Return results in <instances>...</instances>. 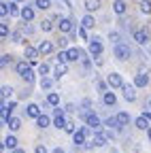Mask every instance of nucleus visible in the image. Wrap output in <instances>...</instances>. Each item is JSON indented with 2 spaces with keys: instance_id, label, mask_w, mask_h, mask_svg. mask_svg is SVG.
Wrapping results in <instances>:
<instances>
[{
  "instance_id": "1",
  "label": "nucleus",
  "mask_w": 151,
  "mask_h": 153,
  "mask_svg": "<svg viewBox=\"0 0 151 153\" xmlns=\"http://www.w3.org/2000/svg\"><path fill=\"white\" fill-rule=\"evenodd\" d=\"M113 53H115V57H117L119 62L130 60V47L123 45V43H117V45H115V51H113Z\"/></svg>"
},
{
  "instance_id": "2",
  "label": "nucleus",
  "mask_w": 151,
  "mask_h": 153,
  "mask_svg": "<svg viewBox=\"0 0 151 153\" xmlns=\"http://www.w3.org/2000/svg\"><path fill=\"white\" fill-rule=\"evenodd\" d=\"M102 49H104V45H102L100 38H91V41H89V51H91L94 57H98L102 53Z\"/></svg>"
},
{
  "instance_id": "3",
  "label": "nucleus",
  "mask_w": 151,
  "mask_h": 153,
  "mask_svg": "<svg viewBox=\"0 0 151 153\" xmlns=\"http://www.w3.org/2000/svg\"><path fill=\"white\" fill-rule=\"evenodd\" d=\"M26 60L30 62V66H34L36 64V60H39V55H41V51L39 49H36V47H26Z\"/></svg>"
},
{
  "instance_id": "4",
  "label": "nucleus",
  "mask_w": 151,
  "mask_h": 153,
  "mask_svg": "<svg viewBox=\"0 0 151 153\" xmlns=\"http://www.w3.org/2000/svg\"><path fill=\"white\" fill-rule=\"evenodd\" d=\"M85 138H87V128H81V130H74L72 132L74 145H85Z\"/></svg>"
},
{
  "instance_id": "5",
  "label": "nucleus",
  "mask_w": 151,
  "mask_h": 153,
  "mask_svg": "<svg viewBox=\"0 0 151 153\" xmlns=\"http://www.w3.org/2000/svg\"><path fill=\"white\" fill-rule=\"evenodd\" d=\"M106 83H109L111 87L119 89V87L123 85V79H121V74H119V72H111V74H109V79H106Z\"/></svg>"
},
{
  "instance_id": "6",
  "label": "nucleus",
  "mask_w": 151,
  "mask_h": 153,
  "mask_svg": "<svg viewBox=\"0 0 151 153\" xmlns=\"http://www.w3.org/2000/svg\"><path fill=\"white\" fill-rule=\"evenodd\" d=\"M58 28H60V32H62V34H68V32H72V19H68V17H62V19H58Z\"/></svg>"
},
{
  "instance_id": "7",
  "label": "nucleus",
  "mask_w": 151,
  "mask_h": 153,
  "mask_svg": "<svg viewBox=\"0 0 151 153\" xmlns=\"http://www.w3.org/2000/svg\"><path fill=\"white\" fill-rule=\"evenodd\" d=\"M121 91H123V98L128 100V102H134L136 100V89L134 87H132V85H121Z\"/></svg>"
},
{
  "instance_id": "8",
  "label": "nucleus",
  "mask_w": 151,
  "mask_h": 153,
  "mask_svg": "<svg viewBox=\"0 0 151 153\" xmlns=\"http://www.w3.org/2000/svg\"><path fill=\"white\" fill-rule=\"evenodd\" d=\"M109 138H111V136H109L106 132H102V130H96V138H94V147H104Z\"/></svg>"
},
{
  "instance_id": "9",
  "label": "nucleus",
  "mask_w": 151,
  "mask_h": 153,
  "mask_svg": "<svg viewBox=\"0 0 151 153\" xmlns=\"http://www.w3.org/2000/svg\"><path fill=\"white\" fill-rule=\"evenodd\" d=\"M85 123L94 130H100V119H98V115H94V113H87L85 115Z\"/></svg>"
},
{
  "instance_id": "10",
  "label": "nucleus",
  "mask_w": 151,
  "mask_h": 153,
  "mask_svg": "<svg viewBox=\"0 0 151 153\" xmlns=\"http://www.w3.org/2000/svg\"><path fill=\"white\" fill-rule=\"evenodd\" d=\"M134 41H136L138 45H147V43H149L147 30H134Z\"/></svg>"
},
{
  "instance_id": "11",
  "label": "nucleus",
  "mask_w": 151,
  "mask_h": 153,
  "mask_svg": "<svg viewBox=\"0 0 151 153\" xmlns=\"http://www.w3.org/2000/svg\"><path fill=\"white\" fill-rule=\"evenodd\" d=\"M19 15H22V19H24V22H28V24H30L32 19H34V15H36V11H34V7H24Z\"/></svg>"
},
{
  "instance_id": "12",
  "label": "nucleus",
  "mask_w": 151,
  "mask_h": 153,
  "mask_svg": "<svg viewBox=\"0 0 151 153\" xmlns=\"http://www.w3.org/2000/svg\"><path fill=\"white\" fill-rule=\"evenodd\" d=\"M7 126H9V130L17 132V130L22 128V119H19V117H13V115H11V117L7 119Z\"/></svg>"
},
{
  "instance_id": "13",
  "label": "nucleus",
  "mask_w": 151,
  "mask_h": 153,
  "mask_svg": "<svg viewBox=\"0 0 151 153\" xmlns=\"http://www.w3.org/2000/svg\"><path fill=\"white\" fill-rule=\"evenodd\" d=\"M100 7H102L100 0H85V9H87V13H96Z\"/></svg>"
},
{
  "instance_id": "14",
  "label": "nucleus",
  "mask_w": 151,
  "mask_h": 153,
  "mask_svg": "<svg viewBox=\"0 0 151 153\" xmlns=\"http://www.w3.org/2000/svg\"><path fill=\"white\" fill-rule=\"evenodd\" d=\"M147 83H149L147 72H141V74H136V76H134V85H136V87H145Z\"/></svg>"
},
{
  "instance_id": "15",
  "label": "nucleus",
  "mask_w": 151,
  "mask_h": 153,
  "mask_svg": "<svg viewBox=\"0 0 151 153\" xmlns=\"http://www.w3.org/2000/svg\"><path fill=\"white\" fill-rule=\"evenodd\" d=\"M39 51H41L43 55H49V53H53V43H49V41H43V43L39 45Z\"/></svg>"
},
{
  "instance_id": "16",
  "label": "nucleus",
  "mask_w": 151,
  "mask_h": 153,
  "mask_svg": "<svg viewBox=\"0 0 151 153\" xmlns=\"http://www.w3.org/2000/svg\"><path fill=\"white\" fill-rule=\"evenodd\" d=\"M66 72H68V66H66V62H58V66H55V70H53V74L60 79V76H64Z\"/></svg>"
},
{
  "instance_id": "17",
  "label": "nucleus",
  "mask_w": 151,
  "mask_h": 153,
  "mask_svg": "<svg viewBox=\"0 0 151 153\" xmlns=\"http://www.w3.org/2000/svg\"><path fill=\"white\" fill-rule=\"evenodd\" d=\"M79 55H81V51H79V49H74V47L66 49V57H68V62H77V60H79Z\"/></svg>"
},
{
  "instance_id": "18",
  "label": "nucleus",
  "mask_w": 151,
  "mask_h": 153,
  "mask_svg": "<svg viewBox=\"0 0 151 153\" xmlns=\"http://www.w3.org/2000/svg\"><path fill=\"white\" fill-rule=\"evenodd\" d=\"M26 113H28V117L36 119V117H39V115H41V108H39V104H28Z\"/></svg>"
},
{
  "instance_id": "19",
  "label": "nucleus",
  "mask_w": 151,
  "mask_h": 153,
  "mask_svg": "<svg viewBox=\"0 0 151 153\" xmlns=\"http://www.w3.org/2000/svg\"><path fill=\"white\" fill-rule=\"evenodd\" d=\"M81 26H83V28H87V30H91L94 26H96V19H94L91 15H85V17L81 19Z\"/></svg>"
},
{
  "instance_id": "20",
  "label": "nucleus",
  "mask_w": 151,
  "mask_h": 153,
  "mask_svg": "<svg viewBox=\"0 0 151 153\" xmlns=\"http://www.w3.org/2000/svg\"><path fill=\"white\" fill-rule=\"evenodd\" d=\"M113 11H115L117 15H123L126 13V2L123 0H115V2H113Z\"/></svg>"
},
{
  "instance_id": "21",
  "label": "nucleus",
  "mask_w": 151,
  "mask_h": 153,
  "mask_svg": "<svg viewBox=\"0 0 151 153\" xmlns=\"http://www.w3.org/2000/svg\"><path fill=\"white\" fill-rule=\"evenodd\" d=\"M134 126H136L138 130H147V128H149V121H147V117H145V115H141V117H136Z\"/></svg>"
},
{
  "instance_id": "22",
  "label": "nucleus",
  "mask_w": 151,
  "mask_h": 153,
  "mask_svg": "<svg viewBox=\"0 0 151 153\" xmlns=\"http://www.w3.org/2000/svg\"><path fill=\"white\" fill-rule=\"evenodd\" d=\"M49 123H51V119L47 115H39V117H36V126L39 128H49Z\"/></svg>"
},
{
  "instance_id": "23",
  "label": "nucleus",
  "mask_w": 151,
  "mask_h": 153,
  "mask_svg": "<svg viewBox=\"0 0 151 153\" xmlns=\"http://www.w3.org/2000/svg\"><path fill=\"white\" fill-rule=\"evenodd\" d=\"M19 13H22V9H19V2H15V0H13V2H9V15L17 17Z\"/></svg>"
},
{
  "instance_id": "24",
  "label": "nucleus",
  "mask_w": 151,
  "mask_h": 153,
  "mask_svg": "<svg viewBox=\"0 0 151 153\" xmlns=\"http://www.w3.org/2000/svg\"><path fill=\"white\" fill-rule=\"evenodd\" d=\"M115 119H117L119 128H123V126H128V123H130V115H128V113H119Z\"/></svg>"
},
{
  "instance_id": "25",
  "label": "nucleus",
  "mask_w": 151,
  "mask_h": 153,
  "mask_svg": "<svg viewBox=\"0 0 151 153\" xmlns=\"http://www.w3.org/2000/svg\"><path fill=\"white\" fill-rule=\"evenodd\" d=\"M102 100H104V104H106V106H113V104L117 102L115 94H111V91H104V98H102Z\"/></svg>"
},
{
  "instance_id": "26",
  "label": "nucleus",
  "mask_w": 151,
  "mask_h": 153,
  "mask_svg": "<svg viewBox=\"0 0 151 153\" xmlns=\"http://www.w3.org/2000/svg\"><path fill=\"white\" fill-rule=\"evenodd\" d=\"M138 9H141V11H143L145 15H151V0H141Z\"/></svg>"
},
{
  "instance_id": "27",
  "label": "nucleus",
  "mask_w": 151,
  "mask_h": 153,
  "mask_svg": "<svg viewBox=\"0 0 151 153\" xmlns=\"http://www.w3.org/2000/svg\"><path fill=\"white\" fill-rule=\"evenodd\" d=\"M13 96V87L11 85H2L0 87V98H11Z\"/></svg>"
},
{
  "instance_id": "28",
  "label": "nucleus",
  "mask_w": 151,
  "mask_h": 153,
  "mask_svg": "<svg viewBox=\"0 0 151 153\" xmlns=\"http://www.w3.org/2000/svg\"><path fill=\"white\" fill-rule=\"evenodd\" d=\"M4 147H7V149H11V151H13V149L17 147V138L13 136V134H11V136H7V138H4Z\"/></svg>"
},
{
  "instance_id": "29",
  "label": "nucleus",
  "mask_w": 151,
  "mask_h": 153,
  "mask_svg": "<svg viewBox=\"0 0 151 153\" xmlns=\"http://www.w3.org/2000/svg\"><path fill=\"white\" fill-rule=\"evenodd\" d=\"M47 104L58 106V104H60V96H58V94H49V96H47Z\"/></svg>"
},
{
  "instance_id": "30",
  "label": "nucleus",
  "mask_w": 151,
  "mask_h": 153,
  "mask_svg": "<svg viewBox=\"0 0 151 153\" xmlns=\"http://www.w3.org/2000/svg\"><path fill=\"white\" fill-rule=\"evenodd\" d=\"M53 126L64 130V126H66V119H64V115H55V119H53Z\"/></svg>"
},
{
  "instance_id": "31",
  "label": "nucleus",
  "mask_w": 151,
  "mask_h": 153,
  "mask_svg": "<svg viewBox=\"0 0 151 153\" xmlns=\"http://www.w3.org/2000/svg\"><path fill=\"white\" fill-rule=\"evenodd\" d=\"M36 9H43V11L51 9V0H36Z\"/></svg>"
},
{
  "instance_id": "32",
  "label": "nucleus",
  "mask_w": 151,
  "mask_h": 153,
  "mask_svg": "<svg viewBox=\"0 0 151 153\" xmlns=\"http://www.w3.org/2000/svg\"><path fill=\"white\" fill-rule=\"evenodd\" d=\"M22 79H24L26 83H32V81H34V72H32V70L28 68L26 72H22Z\"/></svg>"
},
{
  "instance_id": "33",
  "label": "nucleus",
  "mask_w": 151,
  "mask_h": 153,
  "mask_svg": "<svg viewBox=\"0 0 151 153\" xmlns=\"http://www.w3.org/2000/svg\"><path fill=\"white\" fill-rule=\"evenodd\" d=\"M9 34H11V28L7 24H0V38H7Z\"/></svg>"
},
{
  "instance_id": "34",
  "label": "nucleus",
  "mask_w": 151,
  "mask_h": 153,
  "mask_svg": "<svg viewBox=\"0 0 151 153\" xmlns=\"http://www.w3.org/2000/svg\"><path fill=\"white\" fill-rule=\"evenodd\" d=\"M41 28H43L45 32H51V30H53V19H45V22L41 24Z\"/></svg>"
},
{
  "instance_id": "35",
  "label": "nucleus",
  "mask_w": 151,
  "mask_h": 153,
  "mask_svg": "<svg viewBox=\"0 0 151 153\" xmlns=\"http://www.w3.org/2000/svg\"><path fill=\"white\" fill-rule=\"evenodd\" d=\"M28 68H30V62H19V64H17V66H15V70H17V72H19V74H22V72H26Z\"/></svg>"
},
{
  "instance_id": "36",
  "label": "nucleus",
  "mask_w": 151,
  "mask_h": 153,
  "mask_svg": "<svg viewBox=\"0 0 151 153\" xmlns=\"http://www.w3.org/2000/svg\"><path fill=\"white\" fill-rule=\"evenodd\" d=\"M51 85H53V81L49 79V76H47V74H45V76H43V79H41V87H43V89H49Z\"/></svg>"
},
{
  "instance_id": "37",
  "label": "nucleus",
  "mask_w": 151,
  "mask_h": 153,
  "mask_svg": "<svg viewBox=\"0 0 151 153\" xmlns=\"http://www.w3.org/2000/svg\"><path fill=\"white\" fill-rule=\"evenodd\" d=\"M7 15H9V4L0 2V17H7Z\"/></svg>"
},
{
  "instance_id": "38",
  "label": "nucleus",
  "mask_w": 151,
  "mask_h": 153,
  "mask_svg": "<svg viewBox=\"0 0 151 153\" xmlns=\"http://www.w3.org/2000/svg\"><path fill=\"white\" fill-rule=\"evenodd\" d=\"M49 70H51V68H49V64H41V66H39V72H41L43 76H45V74H49Z\"/></svg>"
},
{
  "instance_id": "39",
  "label": "nucleus",
  "mask_w": 151,
  "mask_h": 153,
  "mask_svg": "<svg viewBox=\"0 0 151 153\" xmlns=\"http://www.w3.org/2000/svg\"><path fill=\"white\" fill-rule=\"evenodd\" d=\"M104 123H106L109 128H119V123H117V119H115V117H111V119H106Z\"/></svg>"
},
{
  "instance_id": "40",
  "label": "nucleus",
  "mask_w": 151,
  "mask_h": 153,
  "mask_svg": "<svg viewBox=\"0 0 151 153\" xmlns=\"http://www.w3.org/2000/svg\"><path fill=\"white\" fill-rule=\"evenodd\" d=\"M64 130H66L68 134H72V132H74V123H72V121H66V126H64Z\"/></svg>"
},
{
  "instance_id": "41",
  "label": "nucleus",
  "mask_w": 151,
  "mask_h": 153,
  "mask_svg": "<svg viewBox=\"0 0 151 153\" xmlns=\"http://www.w3.org/2000/svg\"><path fill=\"white\" fill-rule=\"evenodd\" d=\"M11 62V55H2V57H0V66H7Z\"/></svg>"
},
{
  "instance_id": "42",
  "label": "nucleus",
  "mask_w": 151,
  "mask_h": 153,
  "mask_svg": "<svg viewBox=\"0 0 151 153\" xmlns=\"http://www.w3.org/2000/svg\"><path fill=\"white\" fill-rule=\"evenodd\" d=\"M58 62H68V57H66V51H60V53H58Z\"/></svg>"
},
{
  "instance_id": "43",
  "label": "nucleus",
  "mask_w": 151,
  "mask_h": 153,
  "mask_svg": "<svg viewBox=\"0 0 151 153\" xmlns=\"http://www.w3.org/2000/svg\"><path fill=\"white\" fill-rule=\"evenodd\" d=\"M79 36L83 38V41H87V28H83V26H81V30H79Z\"/></svg>"
},
{
  "instance_id": "44",
  "label": "nucleus",
  "mask_w": 151,
  "mask_h": 153,
  "mask_svg": "<svg viewBox=\"0 0 151 153\" xmlns=\"http://www.w3.org/2000/svg\"><path fill=\"white\" fill-rule=\"evenodd\" d=\"M34 153H47V149H45L43 145H36V149H34Z\"/></svg>"
},
{
  "instance_id": "45",
  "label": "nucleus",
  "mask_w": 151,
  "mask_h": 153,
  "mask_svg": "<svg viewBox=\"0 0 151 153\" xmlns=\"http://www.w3.org/2000/svg\"><path fill=\"white\" fill-rule=\"evenodd\" d=\"M13 41H15V43H22V34L15 32V34H13Z\"/></svg>"
},
{
  "instance_id": "46",
  "label": "nucleus",
  "mask_w": 151,
  "mask_h": 153,
  "mask_svg": "<svg viewBox=\"0 0 151 153\" xmlns=\"http://www.w3.org/2000/svg\"><path fill=\"white\" fill-rule=\"evenodd\" d=\"M58 45H60V47H66V45H68V41H66V38H60Z\"/></svg>"
},
{
  "instance_id": "47",
  "label": "nucleus",
  "mask_w": 151,
  "mask_h": 153,
  "mask_svg": "<svg viewBox=\"0 0 151 153\" xmlns=\"http://www.w3.org/2000/svg\"><path fill=\"white\" fill-rule=\"evenodd\" d=\"M111 41H119V34L117 32H111Z\"/></svg>"
},
{
  "instance_id": "48",
  "label": "nucleus",
  "mask_w": 151,
  "mask_h": 153,
  "mask_svg": "<svg viewBox=\"0 0 151 153\" xmlns=\"http://www.w3.org/2000/svg\"><path fill=\"white\" fill-rule=\"evenodd\" d=\"M98 89H100V91H106V83L100 81V83H98Z\"/></svg>"
},
{
  "instance_id": "49",
  "label": "nucleus",
  "mask_w": 151,
  "mask_h": 153,
  "mask_svg": "<svg viewBox=\"0 0 151 153\" xmlns=\"http://www.w3.org/2000/svg\"><path fill=\"white\" fill-rule=\"evenodd\" d=\"M13 153H26V151H24V149H19V147H15V149H13Z\"/></svg>"
},
{
  "instance_id": "50",
  "label": "nucleus",
  "mask_w": 151,
  "mask_h": 153,
  "mask_svg": "<svg viewBox=\"0 0 151 153\" xmlns=\"http://www.w3.org/2000/svg\"><path fill=\"white\" fill-rule=\"evenodd\" d=\"M143 115L147 117V121H151V113H149V111H147V113H143Z\"/></svg>"
},
{
  "instance_id": "51",
  "label": "nucleus",
  "mask_w": 151,
  "mask_h": 153,
  "mask_svg": "<svg viewBox=\"0 0 151 153\" xmlns=\"http://www.w3.org/2000/svg\"><path fill=\"white\" fill-rule=\"evenodd\" d=\"M51 153H64V149H60V147H58V149H53Z\"/></svg>"
},
{
  "instance_id": "52",
  "label": "nucleus",
  "mask_w": 151,
  "mask_h": 153,
  "mask_svg": "<svg viewBox=\"0 0 151 153\" xmlns=\"http://www.w3.org/2000/svg\"><path fill=\"white\" fill-rule=\"evenodd\" d=\"M147 136H149V140H151V128H147Z\"/></svg>"
},
{
  "instance_id": "53",
  "label": "nucleus",
  "mask_w": 151,
  "mask_h": 153,
  "mask_svg": "<svg viewBox=\"0 0 151 153\" xmlns=\"http://www.w3.org/2000/svg\"><path fill=\"white\" fill-rule=\"evenodd\" d=\"M2 149H4V143H0V153H2Z\"/></svg>"
},
{
  "instance_id": "54",
  "label": "nucleus",
  "mask_w": 151,
  "mask_h": 153,
  "mask_svg": "<svg viewBox=\"0 0 151 153\" xmlns=\"http://www.w3.org/2000/svg\"><path fill=\"white\" fill-rule=\"evenodd\" d=\"M15 2H26V0H15Z\"/></svg>"
},
{
  "instance_id": "55",
  "label": "nucleus",
  "mask_w": 151,
  "mask_h": 153,
  "mask_svg": "<svg viewBox=\"0 0 151 153\" xmlns=\"http://www.w3.org/2000/svg\"><path fill=\"white\" fill-rule=\"evenodd\" d=\"M149 104H151V100H149Z\"/></svg>"
},
{
  "instance_id": "56",
  "label": "nucleus",
  "mask_w": 151,
  "mask_h": 153,
  "mask_svg": "<svg viewBox=\"0 0 151 153\" xmlns=\"http://www.w3.org/2000/svg\"><path fill=\"white\" fill-rule=\"evenodd\" d=\"M0 100H2V98H0Z\"/></svg>"
}]
</instances>
